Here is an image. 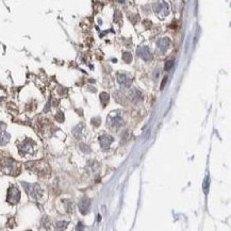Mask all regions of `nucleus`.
Listing matches in <instances>:
<instances>
[{"mask_svg": "<svg viewBox=\"0 0 231 231\" xmlns=\"http://www.w3.org/2000/svg\"><path fill=\"white\" fill-rule=\"evenodd\" d=\"M0 168L6 174H11V175H15L18 171V165L15 163V161L12 159H3L0 163Z\"/></svg>", "mask_w": 231, "mask_h": 231, "instance_id": "nucleus-1", "label": "nucleus"}, {"mask_svg": "<svg viewBox=\"0 0 231 231\" xmlns=\"http://www.w3.org/2000/svg\"><path fill=\"white\" fill-rule=\"evenodd\" d=\"M112 142H113V137H110V135H102V137H100V145L103 148L109 147Z\"/></svg>", "mask_w": 231, "mask_h": 231, "instance_id": "nucleus-7", "label": "nucleus"}, {"mask_svg": "<svg viewBox=\"0 0 231 231\" xmlns=\"http://www.w3.org/2000/svg\"><path fill=\"white\" fill-rule=\"evenodd\" d=\"M90 202L87 198H83L81 199V201L79 202V209H80V212L82 214H87L90 210Z\"/></svg>", "mask_w": 231, "mask_h": 231, "instance_id": "nucleus-4", "label": "nucleus"}, {"mask_svg": "<svg viewBox=\"0 0 231 231\" xmlns=\"http://www.w3.org/2000/svg\"><path fill=\"white\" fill-rule=\"evenodd\" d=\"M19 149L21 152L24 153H33V147H32V143L26 141L19 145Z\"/></svg>", "mask_w": 231, "mask_h": 231, "instance_id": "nucleus-5", "label": "nucleus"}, {"mask_svg": "<svg viewBox=\"0 0 231 231\" xmlns=\"http://www.w3.org/2000/svg\"><path fill=\"white\" fill-rule=\"evenodd\" d=\"M19 197H20V192L16 187H12L9 190V194H8L9 202L16 203L17 201L19 200Z\"/></svg>", "mask_w": 231, "mask_h": 231, "instance_id": "nucleus-3", "label": "nucleus"}, {"mask_svg": "<svg viewBox=\"0 0 231 231\" xmlns=\"http://www.w3.org/2000/svg\"><path fill=\"white\" fill-rule=\"evenodd\" d=\"M100 97H101V101H102V105H106V103L108 102V100H109L108 94H106V93H102V94L100 95Z\"/></svg>", "mask_w": 231, "mask_h": 231, "instance_id": "nucleus-14", "label": "nucleus"}, {"mask_svg": "<svg viewBox=\"0 0 231 231\" xmlns=\"http://www.w3.org/2000/svg\"><path fill=\"white\" fill-rule=\"evenodd\" d=\"M67 225L66 221H59V223H56V228L58 229H61V228H65Z\"/></svg>", "mask_w": 231, "mask_h": 231, "instance_id": "nucleus-15", "label": "nucleus"}, {"mask_svg": "<svg viewBox=\"0 0 231 231\" xmlns=\"http://www.w3.org/2000/svg\"><path fill=\"white\" fill-rule=\"evenodd\" d=\"M109 121H110V124L114 127H119V126H121V124H123L121 118L119 116H117V115H115V116L114 115H111Z\"/></svg>", "mask_w": 231, "mask_h": 231, "instance_id": "nucleus-8", "label": "nucleus"}, {"mask_svg": "<svg viewBox=\"0 0 231 231\" xmlns=\"http://www.w3.org/2000/svg\"><path fill=\"white\" fill-rule=\"evenodd\" d=\"M209 183H210V178L207 176L205 181H203V191H205L206 194H208V192H209Z\"/></svg>", "mask_w": 231, "mask_h": 231, "instance_id": "nucleus-12", "label": "nucleus"}, {"mask_svg": "<svg viewBox=\"0 0 231 231\" xmlns=\"http://www.w3.org/2000/svg\"><path fill=\"white\" fill-rule=\"evenodd\" d=\"M117 78H118L119 83H121V85H124L125 87H128L129 85H130L131 81L129 80V79L127 78V77L125 76V75H118V76H117Z\"/></svg>", "mask_w": 231, "mask_h": 231, "instance_id": "nucleus-9", "label": "nucleus"}, {"mask_svg": "<svg viewBox=\"0 0 231 231\" xmlns=\"http://www.w3.org/2000/svg\"><path fill=\"white\" fill-rule=\"evenodd\" d=\"M166 81H167V77H165V78L163 79L162 84H161V90H163V87H164V85H165V83H166Z\"/></svg>", "mask_w": 231, "mask_h": 231, "instance_id": "nucleus-17", "label": "nucleus"}, {"mask_svg": "<svg viewBox=\"0 0 231 231\" xmlns=\"http://www.w3.org/2000/svg\"><path fill=\"white\" fill-rule=\"evenodd\" d=\"M137 53H139V56H141V58H143L144 60H146V61H148V60H150V59H151L150 52H149L148 49L145 48V47H143V48L139 49V50H137Z\"/></svg>", "mask_w": 231, "mask_h": 231, "instance_id": "nucleus-6", "label": "nucleus"}, {"mask_svg": "<svg viewBox=\"0 0 231 231\" xmlns=\"http://www.w3.org/2000/svg\"><path fill=\"white\" fill-rule=\"evenodd\" d=\"M168 43L169 40L167 38H162V40L159 42V49L161 51H165L168 47Z\"/></svg>", "mask_w": 231, "mask_h": 231, "instance_id": "nucleus-11", "label": "nucleus"}, {"mask_svg": "<svg viewBox=\"0 0 231 231\" xmlns=\"http://www.w3.org/2000/svg\"><path fill=\"white\" fill-rule=\"evenodd\" d=\"M173 66H174V60H169V61H167L166 63H165V71H171V68H173Z\"/></svg>", "mask_w": 231, "mask_h": 231, "instance_id": "nucleus-13", "label": "nucleus"}, {"mask_svg": "<svg viewBox=\"0 0 231 231\" xmlns=\"http://www.w3.org/2000/svg\"><path fill=\"white\" fill-rule=\"evenodd\" d=\"M9 140H10V134H9V133L6 132L0 133V145H1V146L6 145V143L9 142Z\"/></svg>", "mask_w": 231, "mask_h": 231, "instance_id": "nucleus-10", "label": "nucleus"}, {"mask_svg": "<svg viewBox=\"0 0 231 231\" xmlns=\"http://www.w3.org/2000/svg\"><path fill=\"white\" fill-rule=\"evenodd\" d=\"M123 58H124V60L126 61L127 63H129L131 61V56H130V53H128V52H126L123 56Z\"/></svg>", "mask_w": 231, "mask_h": 231, "instance_id": "nucleus-16", "label": "nucleus"}, {"mask_svg": "<svg viewBox=\"0 0 231 231\" xmlns=\"http://www.w3.org/2000/svg\"><path fill=\"white\" fill-rule=\"evenodd\" d=\"M25 190L29 193V195H31L33 198H40L43 195V191L40 187V185L37 184H29V183H22Z\"/></svg>", "mask_w": 231, "mask_h": 231, "instance_id": "nucleus-2", "label": "nucleus"}]
</instances>
